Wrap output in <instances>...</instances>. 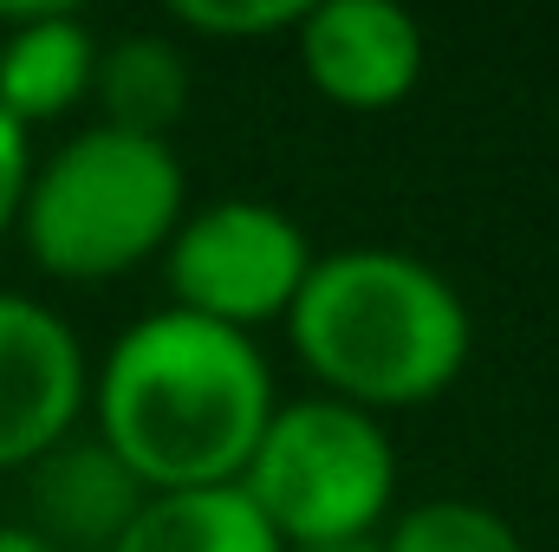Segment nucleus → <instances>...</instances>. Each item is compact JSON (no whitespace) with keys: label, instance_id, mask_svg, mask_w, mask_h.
Returning a JSON list of instances; mask_svg holds the SVG:
<instances>
[{"label":"nucleus","instance_id":"ddd939ff","mask_svg":"<svg viewBox=\"0 0 559 552\" xmlns=\"http://www.w3.org/2000/svg\"><path fill=\"white\" fill-rule=\"evenodd\" d=\"M169 20L202 39H267L293 33L299 0H169Z\"/></svg>","mask_w":559,"mask_h":552},{"label":"nucleus","instance_id":"0eeeda50","mask_svg":"<svg viewBox=\"0 0 559 552\" xmlns=\"http://www.w3.org/2000/svg\"><path fill=\"white\" fill-rule=\"evenodd\" d=\"M85 391L92 364L79 332L52 305L0 292V468H33L52 442H66Z\"/></svg>","mask_w":559,"mask_h":552},{"label":"nucleus","instance_id":"f03ea898","mask_svg":"<svg viewBox=\"0 0 559 552\" xmlns=\"http://www.w3.org/2000/svg\"><path fill=\"white\" fill-rule=\"evenodd\" d=\"M286 338L319 397L365 416L442 397L475 345L468 305L429 261L404 248H332L286 312Z\"/></svg>","mask_w":559,"mask_h":552},{"label":"nucleus","instance_id":"f257e3e1","mask_svg":"<svg viewBox=\"0 0 559 552\" xmlns=\"http://www.w3.org/2000/svg\"><path fill=\"white\" fill-rule=\"evenodd\" d=\"M85 397L92 435L150 494L235 488L280 404L274 371L248 332L189 319L176 305L143 312L111 338Z\"/></svg>","mask_w":559,"mask_h":552},{"label":"nucleus","instance_id":"20e7f679","mask_svg":"<svg viewBox=\"0 0 559 552\" xmlns=\"http://www.w3.org/2000/svg\"><path fill=\"white\" fill-rule=\"evenodd\" d=\"M235 488L254 501L286 552L378 540L397 501V442L384 416L332 397L274 404Z\"/></svg>","mask_w":559,"mask_h":552},{"label":"nucleus","instance_id":"2eb2a0df","mask_svg":"<svg viewBox=\"0 0 559 552\" xmlns=\"http://www.w3.org/2000/svg\"><path fill=\"white\" fill-rule=\"evenodd\" d=\"M0 552H59V547H46V540L20 520V527H0Z\"/></svg>","mask_w":559,"mask_h":552},{"label":"nucleus","instance_id":"1a4fd4ad","mask_svg":"<svg viewBox=\"0 0 559 552\" xmlns=\"http://www.w3.org/2000/svg\"><path fill=\"white\" fill-rule=\"evenodd\" d=\"M92 59L98 33L85 26L79 7L66 0L0 7V111L20 131L66 118L92 92Z\"/></svg>","mask_w":559,"mask_h":552},{"label":"nucleus","instance_id":"9d476101","mask_svg":"<svg viewBox=\"0 0 559 552\" xmlns=\"http://www.w3.org/2000/svg\"><path fill=\"white\" fill-rule=\"evenodd\" d=\"M85 98L98 105V124L169 143V131L189 111V59H182V46L169 33H118V39H98L92 92Z\"/></svg>","mask_w":559,"mask_h":552},{"label":"nucleus","instance_id":"423d86ee","mask_svg":"<svg viewBox=\"0 0 559 552\" xmlns=\"http://www.w3.org/2000/svg\"><path fill=\"white\" fill-rule=\"evenodd\" d=\"M306 85L338 111H391L423 79V26L397 0H312L293 20Z\"/></svg>","mask_w":559,"mask_h":552},{"label":"nucleus","instance_id":"6e6552de","mask_svg":"<svg viewBox=\"0 0 559 552\" xmlns=\"http://www.w3.org/2000/svg\"><path fill=\"white\" fill-rule=\"evenodd\" d=\"M143 501H150V488L98 435L52 442L26 475V507H33L26 527L59 552H111Z\"/></svg>","mask_w":559,"mask_h":552},{"label":"nucleus","instance_id":"4468645a","mask_svg":"<svg viewBox=\"0 0 559 552\" xmlns=\"http://www.w3.org/2000/svg\"><path fill=\"white\" fill-rule=\"evenodd\" d=\"M26 182H33V131H20V124L0 111V235L20 228Z\"/></svg>","mask_w":559,"mask_h":552},{"label":"nucleus","instance_id":"39448f33","mask_svg":"<svg viewBox=\"0 0 559 552\" xmlns=\"http://www.w3.org/2000/svg\"><path fill=\"white\" fill-rule=\"evenodd\" d=\"M306 274H312L306 228L254 195H222L189 208L163 248V279L176 292V312L248 338L293 312Z\"/></svg>","mask_w":559,"mask_h":552},{"label":"nucleus","instance_id":"7ed1b4c3","mask_svg":"<svg viewBox=\"0 0 559 552\" xmlns=\"http://www.w3.org/2000/svg\"><path fill=\"white\" fill-rule=\"evenodd\" d=\"M182 195L189 182L169 143L85 124L46 163H33L20 235L39 274L92 286L131 274L143 261H163L176 221L189 215Z\"/></svg>","mask_w":559,"mask_h":552},{"label":"nucleus","instance_id":"dca6fc26","mask_svg":"<svg viewBox=\"0 0 559 552\" xmlns=\"http://www.w3.org/2000/svg\"><path fill=\"white\" fill-rule=\"evenodd\" d=\"M306 552H384L378 540H345V547H306Z\"/></svg>","mask_w":559,"mask_h":552},{"label":"nucleus","instance_id":"9b49d317","mask_svg":"<svg viewBox=\"0 0 559 552\" xmlns=\"http://www.w3.org/2000/svg\"><path fill=\"white\" fill-rule=\"evenodd\" d=\"M111 552H286L241 488L150 494Z\"/></svg>","mask_w":559,"mask_h":552},{"label":"nucleus","instance_id":"f8f14e48","mask_svg":"<svg viewBox=\"0 0 559 552\" xmlns=\"http://www.w3.org/2000/svg\"><path fill=\"white\" fill-rule=\"evenodd\" d=\"M378 547L384 552H534L508 514H495L481 501H462V494L423 501L411 514H397L391 533H378Z\"/></svg>","mask_w":559,"mask_h":552}]
</instances>
